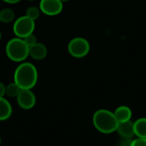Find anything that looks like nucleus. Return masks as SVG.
Instances as JSON below:
<instances>
[{
  "label": "nucleus",
  "instance_id": "1",
  "mask_svg": "<svg viewBox=\"0 0 146 146\" xmlns=\"http://www.w3.org/2000/svg\"><path fill=\"white\" fill-rule=\"evenodd\" d=\"M38 70L36 67L27 62H22L15 68L14 73V81L21 89L32 90L38 82Z\"/></svg>",
  "mask_w": 146,
  "mask_h": 146
},
{
  "label": "nucleus",
  "instance_id": "2",
  "mask_svg": "<svg viewBox=\"0 0 146 146\" xmlns=\"http://www.w3.org/2000/svg\"><path fill=\"white\" fill-rule=\"evenodd\" d=\"M95 128L104 134H110L116 132L119 122L113 112L108 110H97L92 117Z\"/></svg>",
  "mask_w": 146,
  "mask_h": 146
},
{
  "label": "nucleus",
  "instance_id": "3",
  "mask_svg": "<svg viewBox=\"0 0 146 146\" xmlns=\"http://www.w3.org/2000/svg\"><path fill=\"white\" fill-rule=\"evenodd\" d=\"M7 56L13 62H22L29 56V47L21 38L9 39L5 47Z\"/></svg>",
  "mask_w": 146,
  "mask_h": 146
},
{
  "label": "nucleus",
  "instance_id": "4",
  "mask_svg": "<svg viewBox=\"0 0 146 146\" xmlns=\"http://www.w3.org/2000/svg\"><path fill=\"white\" fill-rule=\"evenodd\" d=\"M35 29V21L27 17V15H23L19 17L15 21L13 26V32L17 38H24L29 34L33 33Z\"/></svg>",
  "mask_w": 146,
  "mask_h": 146
},
{
  "label": "nucleus",
  "instance_id": "5",
  "mask_svg": "<svg viewBox=\"0 0 146 146\" xmlns=\"http://www.w3.org/2000/svg\"><path fill=\"white\" fill-rule=\"evenodd\" d=\"M68 50L73 57L82 58L88 55L90 51V44L86 38L77 37L69 41Z\"/></svg>",
  "mask_w": 146,
  "mask_h": 146
},
{
  "label": "nucleus",
  "instance_id": "6",
  "mask_svg": "<svg viewBox=\"0 0 146 146\" xmlns=\"http://www.w3.org/2000/svg\"><path fill=\"white\" fill-rule=\"evenodd\" d=\"M38 8L43 14L49 16H55L62 11L63 3L60 0H41Z\"/></svg>",
  "mask_w": 146,
  "mask_h": 146
},
{
  "label": "nucleus",
  "instance_id": "7",
  "mask_svg": "<svg viewBox=\"0 0 146 146\" xmlns=\"http://www.w3.org/2000/svg\"><path fill=\"white\" fill-rule=\"evenodd\" d=\"M18 105L23 110H31L36 104V96L29 89H21L16 97Z\"/></svg>",
  "mask_w": 146,
  "mask_h": 146
},
{
  "label": "nucleus",
  "instance_id": "8",
  "mask_svg": "<svg viewBox=\"0 0 146 146\" xmlns=\"http://www.w3.org/2000/svg\"><path fill=\"white\" fill-rule=\"evenodd\" d=\"M116 132L122 139H132L135 135L133 122L131 120L124 122H120Z\"/></svg>",
  "mask_w": 146,
  "mask_h": 146
},
{
  "label": "nucleus",
  "instance_id": "9",
  "mask_svg": "<svg viewBox=\"0 0 146 146\" xmlns=\"http://www.w3.org/2000/svg\"><path fill=\"white\" fill-rule=\"evenodd\" d=\"M48 50L46 46L42 43H36L33 46L29 47V56L34 60H43L47 56Z\"/></svg>",
  "mask_w": 146,
  "mask_h": 146
},
{
  "label": "nucleus",
  "instance_id": "10",
  "mask_svg": "<svg viewBox=\"0 0 146 146\" xmlns=\"http://www.w3.org/2000/svg\"><path fill=\"white\" fill-rule=\"evenodd\" d=\"M114 115L115 116V118L117 119L118 122H124V121H130L132 118V110L129 107L122 105V106H119L114 112Z\"/></svg>",
  "mask_w": 146,
  "mask_h": 146
},
{
  "label": "nucleus",
  "instance_id": "11",
  "mask_svg": "<svg viewBox=\"0 0 146 146\" xmlns=\"http://www.w3.org/2000/svg\"><path fill=\"white\" fill-rule=\"evenodd\" d=\"M12 115V106L4 98H0V121L8 120Z\"/></svg>",
  "mask_w": 146,
  "mask_h": 146
},
{
  "label": "nucleus",
  "instance_id": "12",
  "mask_svg": "<svg viewBox=\"0 0 146 146\" xmlns=\"http://www.w3.org/2000/svg\"><path fill=\"white\" fill-rule=\"evenodd\" d=\"M134 134L138 138L146 139V118H139L133 122Z\"/></svg>",
  "mask_w": 146,
  "mask_h": 146
},
{
  "label": "nucleus",
  "instance_id": "13",
  "mask_svg": "<svg viewBox=\"0 0 146 146\" xmlns=\"http://www.w3.org/2000/svg\"><path fill=\"white\" fill-rule=\"evenodd\" d=\"M15 13L12 9L5 8L0 11V21L3 23H10L15 21Z\"/></svg>",
  "mask_w": 146,
  "mask_h": 146
},
{
  "label": "nucleus",
  "instance_id": "14",
  "mask_svg": "<svg viewBox=\"0 0 146 146\" xmlns=\"http://www.w3.org/2000/svg\"><path fill=\"white\" fill-rule=\"evenodd\" d=\"M21 90V89L20 88V86L14 81L6 86L5 95H7L9 98H16Z\"/></svg>",
  "mask_w": 146,
  "mask_h": 146
},
{
  "label": "nucleus",
  "instance_id": "15",
  "mask_svg": "<svg viewBox=\"0 0 146 146\" xmlns=\"http://www.w3.org/2000/svg\"><path fill=\"white\" fill-rule=\"evenodd\" d=\"M40 9L39 8L36 7V6H32V7H29L27 11H26V15L27 17H29L30 19H32L33 21H36L39 15H40Z\"/></svg>",
  "mask_w": 146,
  "mask_h": 146
},
{
  "label": "nucleus",
  "instance_id": "16",
  "mask_svg": "<svg viewBox=\"0 0 146 146\" xmlns=\"http://www.w3.org/2000/svg\"><path fill=\"white\" fill-rule=\"evenodd\" d=\"M22 39L24 40V42L27 44V45L28 47H31V46H33V44H35L37 43V38H36V36L33 33L27 35V37H25Z\"/></svg>",
  "mask_w": 146,
  "mask_h": 146
},
{
  "label": "nucleus",
  "instance_id": "17",
  "mask_svg": "<svg viewBox=\"0 0 146 146\" xmlns=\"http://www.w3.org/2000/svg\"><path fill=\"white\" fill-rule=\"evenodd\" d=\"M132 146H146V139L137 138L133 140Z\"/></svg>",
  "mask_w": 146,
  "mask_h": 146
},
{
  "label": "nucleus",
  "instance_id": "18",
  "mask_svg": "<svg viewBox=\"0 0 146 146\" xmlns=\"http://www.w3.org/2000/svg\"><path fill=\"white\" fill-rule=\"evenodd\" d=\"M132 139H122L120 142L118 146H132Z\"/></svg>",
  "mask_w": 146,
  "mask_h": 146
},
{
  "label": "nucleus",
  "instance_id": "19",
  "mask_svg": "<svg viewBox=\"0 0 146 146\" xmlns=\"http://www.w3.org/2000/svg\"><path fill=\"white\" fill-rule=\"evenodd\" d=\"M5 89H6V86L3 82H0V98H4Z\"/></svg>",
  "mask_w": 146,
  "mask_h": 146
},
{
  "label": "nucleus",
  "instance_id": "20",
  "mask_svg": "<svg viewBox=\"0 0 146 146\" xmlns=\"http://www.w3.org/2000/svg\"><path fill=\"white\" fill-rule=\"evenodd\" d=\"M3 1L7 3H9V4H15V3L21 2V0H3Z\"/></svg>",
  "mask_w": 146,
  "mask_h": 146
},
{
  "label": "nucleus",
  "instance_id": "21",
  "mask_svg": "<svg viewBox=\"0 0 146 146\" xmlns=\"http://www.w3.org/2000/svg\"><path fill=\"white\" fill-rule=\"evenodd\" d=\"M60 1L63 3V2H68V1H69V0H60Z\"/></svg>",
  "mask_w": 146,
  "mask_h": 146
},
{
  "label": "nucleus",
  "instance_id": "22",
  "mask_svg": "<svg viewBox=\"0 0 146 146\" xmlns=\"http://www.w3.org/2000/svg\"><path fill=\"white\" fill-rule=\"evenodd\" d=\"M1 38H2V33H1V31H0V40H1Z\"/></svg>",
  "mask_w": 146,
  "mask_h": 146
},
{
  "label": "nucleus",
  "instance_id": "23",
  "mask_svg": "<svg viewBox=\"0 0 146 146\" xmlns=\"http://www.w3.org/2000/svg\"><path fill=\"white\" fill-rule=\"evenodd\" d=\"M1 142H2V139H1V137H0V145H1Z\"/></svg>",
  "mask_w": 146,
  "mask_h": 146
},
{
  "label": "nucleus",
  "instance_id": "24",
  "mask_svg": "<svg viewBox=\"0 0 146 146\" xmlns=\"http://www.w3.org/2000/svg\"><path fill=\"white\" fill-rule=\"evenodd\" d=\"M29 1H33V0H29Z\"/></svg>",
  "mask_w": 146,
  "mask_h": 146
},
{
  "label": "nucleus",
  "instance_id": "25",
  "mask_svg": "<svg viewBox=\"0 0 146 146\" xmlns=\"http://www.w3.org/2000/svg\"><path fill=\"white\" fill-rule=\"evenodd\" d=\"M0 22H1V21H0Z\"/></svg>",
  "mask_w": 146,
  "mask_h": 146
}]
</instances>
